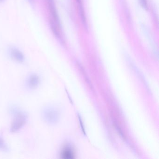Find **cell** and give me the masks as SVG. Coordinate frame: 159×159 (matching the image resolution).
Listing matches in <instances>:
<instances>
[{"mask_svg": "<svg viewBox=\"0 0 159 159\" xmlns=\"http://www.w3.org/2000/svg\"><path fill=\"white\" fill-rule=\"evenodd\" d=\"M9 111L10 114L13 117V120L10 126V132L12 133H16L25 125L28 116L26 112L15 105L10 107Z\"/></svg>", "mask_w": 159, "mask_h": 159, "instance_id": "cell-1", "label": "cell"}, {"mask_svg": "<svg viewBox=\"0 0 159 159\" xmlns=\"http://www.w3.org/2000/svg\"><path fill=\"white\" fill-rule=\"evenodd\" d=\"M41 115L43 120L46 124L49 125H55L59 121L61 113L57 107L47 106L43 108Z\"/></svg>", "mask_w": 159, "mask_h": 159, "instance_id": "cell-2", "label": "cell"}, {"mask_svg": "<svg viewBox=\"0 0 159 159\" xmlns=\"http://www.w3.org/2000/svg\"><path fill=\"white\" fill-rule=\"evenodd\" d=\"M41 82L40 77L37 73H33L30 74L26 79V87L30 90H34L39 86Z\"/></svg>", "mask_w": 159, "mask_h": 159, "instance_id": "cell-3", "label": "cell"}, {"mask_svg": "<svg viewBox=\"0 0 159 159\" xmlns=\"http://www.w3.org/2000/svg\"><path fill=\"white\" fill-rule=\"evenodd\" d=\"M10 54L15 61L19 63H23L25 62V55L19 49L12 47L10 50Z\"/></svg>", "mask_w": 159, "mask_h": 159, "instance_id": "cell-4", "label": "cell"}, {"mask_svg": "<svg viewBox=\"0 0 159 159\" xmlns=\"http://www.w3.org/2000/svg\"><path fill=\"white\" fill-rule=\"evenodd\" d=\"M48 5H49V9L51 14L54 19L55 22L59 25H60V21H59V17H58V14L56 8L54 0H47Z\"/></svg>", "mask_w": 159, "mask_h": 159, "instance_id": "cell-5", "label": "cell"}, {"mask_svg": "<svg viewBox=\"0 0 159 159\" xmlns=\"http://www.w3.org/2000/svg\"><path fill=\"white\" fill-rule=\"evenodd\" d=\"M74 153L70 146L64 147L61 152V156L64 159H71L74 157Z\"/></svg>", "mask_w": 159, "mask_h": 159, "instance_id": "cell-6", "label": "cell"}, {"mask_svg": "<svg viewBox=\"0 0 159 159\" xmlns=\"http://www.w3.org/2000/svg\"><path fill=\"white\" fill-rule=\"evenodd\" d=\"M9 150L10 148L7 143L4 141L3 139L0 136V151L7 152L9 151Z\"/></svg>", "mask_w": 159, "mask_h": 159, "instance_id": "cell-7", "label": "cell"}, {"mask_svg": "<svg viewBox=\"0 0 159 159\" xmlns=\"http://www.w3.org/2000/svg\"><path fill=\"white\" fill-rule=\"evenodd\" d=\"M139 3L143 9L147 10L148 9V3L147 0H139Z\"/></svg>", "mask_w": 159, "mask_h": 159, "instance_id": "cell-8", "label": "cell"}, {"mask_svg": "<svg viewBox=\"0 0 159 159\" xmlns=\"http://www.w3.org/2000/svg\"><path fill=\"white\" fill-rule=\"evenodd\" d=\"M28 1L30 2V3H33V0H28Z\"/></svg>", "mask_w": 159, "mask_h": 159, "instance_id": "cell-9", "label": "cell"}, {"mask_svg": "<svg viewBox=\"0 0 159 159\" xmlns=\"http://www.w3.org/2000/svg\"><path fill=\"white\" fill-rule=\"evenodd\" d=\"M3 1H4V0H0V2H2Z\"/></svg>", "mask_w": 159, "mask_h": 159, "instance_id": "cell-10", "label": "cell"}]
</instances>
